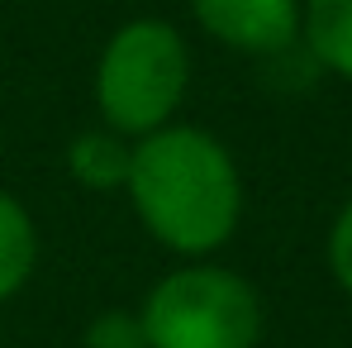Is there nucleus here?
I'll return each instance as SVG.
<instances>
[{
  "label": "nucleus",
  "instance_id": "nucleus-3",
  "mask_svg": "<svg viewBox=\"0 0 352 348\" xmlns=\"http://www.w3.org/2000/svg\"><path fill=\"white\" fill-rule=\"evenodd\" d=\"M148 348H257L267 310L257 287L219 263H186L157 277L138 305Z\"/></svg>",
  "mask_w": 352,
  "mask_h": 348
},
{
  "label": "nucleus",
  "instance_id": "nucleus-9",
  "mask_svg": "<svg viewBox=\"0 0 352 348\" xmlns=\"http://www.w3.org/2000/svg\"><path fill=\"white\" fill-rule=\"evenodd\" d=\"M324 263H329V277L338 282L343 296H352V196L338 205L329 238H324Z\"/></svg>",
  "mask_w": 352,
  "mask_h": 348
},
{
  "label": "nucleus",
  "instance_id": "nucleus-5",
  "mask_svg": "<svg viewBox=\"0 0 352 348\" xmlns=\"http://www.w3.org/2000/svg\"><path fill=\"white\" fill-rule=\"evenodd\" d=\"M129 153H133V139H124L115 129H86L67 143V176L81 186V191H96V196H110L124 191L129 181Z\"/></svg>",
  "mask_w": 352,
  "mask_h": 348
},
{
  "label": "nucleus",
  "instance_id": "nucleus-2",
  "mask_svg": "<svg viewBox=\"0 0 352 348\" xmlns=\"http://www.w3.org/2000/svg\"><path fill=\"white\" fill-rule=\"evenodd\" d=\"M190 91V48L167 19H129L96 58V110L105 129L143 139L172 124Z\"/></svg>",
  "mask_w": 352,
  "mask_h": 348
},
{
  "label": "nucleus",
  "instance_id": "nucleus-1",
  "mask_svg": "<svg viewBox=\"0 0 352 348\" xmlns=\"http://www.w3.org/2000/svg\"><path fill=\"white\" fill-rule=\"evenodd\" d=\"M129 205L153 243L176 258H210L238 234L243 172L219 134L200 124H162L133 139Z\"/></svg>",
  "mask_w": 352,
  "mask_h": 348
},
{
  "label": "nucleus",
  "instance_id": "nucleus-4",
  "mask_svg": "<svg viewBox=\"0 0 352 348\" xmlns=\"http://www.w3.org/2000/svg\"><path fill=\"white\" fill-rule=\"evenodd\" d=\"M195 24L248 58H272L300 43L305 0H190Z\"/></svg>",
  "mask_w": 352,
  "mask_h": 348
},
{
  "label": "nucleus",
  "instance_id": "nucleus-8",
  "mask_svg": "<svg viewBox=\"0 0 352 348\" xmlns=\"http://www.w3.org/2000/svg\"><path fill=\"white\" fill-rule=\"evenodd\" d=\"M81 348H148V334H143L138 310H100V315L86 325Z\"/></svg>",
  "mask_w": 352,
  "mask_h": 348
},
{
  "label": "nucleus",
  "instance_id": "nucleus-7",
  "mask_svg": "<svg viewBox=\"0 0 352 348\" xmlns=\"http://www.w3.org/2000/svg\"><path fill=\"white\" fill-rule=\"evenodd\" d=\"M38 267V225L19 196L0 186V305L29 287Z\"/></svg>",
  "mask_w": 352,
  "mask_h": 348
},
{
  "label": "nucleus",
  "instance_id": "nucleus-6",
  "mask_svg": "<svg viewBox=\"0 0 352 348\" xmlns=\"http://www.w3.org/2000/svg\"><path fill=\"white\" fill-rule=\"evenodd\" d=\"M300 43L329 76L352 86V0H305Z\"/></svg>",
  "mask_w": 352,
  "mask_h": 348
}]
</instances>
